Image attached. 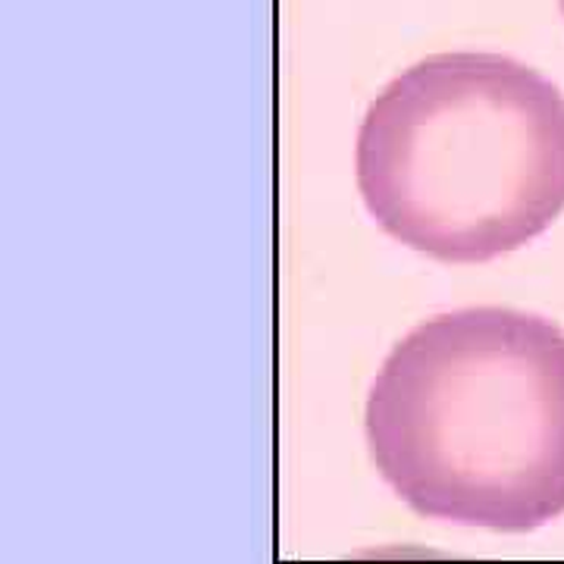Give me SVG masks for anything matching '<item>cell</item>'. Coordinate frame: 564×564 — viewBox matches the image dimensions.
Instances as JSON below:
<instances>
[{"label": "cell", "instance_id": "obj_1", "mask_svg": "<svg viewBox=\"0 0 564 564\" xmlns=\"http://www.w3.org/2000/svg\"><path fill=\"white\" fill-rule=\"evenodd\" d=\"M383 480L423 518L524 533L564 514V333L511 307L414 326L367 399Z\"/></svg>", "mask_w": 564, "mask_h": 564}, {"label": "cell", "instance_id": "obj_3", "mask_svg": "<svg viewBox=\"0 0 564 564\" xmlns=\"http://www.w3.org/2000/svg\"><path fill=\"white\" fill-rule=\"evenodd\" d=\"M558 3H562V13H564V0H558Z\"/></svg>", "mask_w": 564, "mask_h": 564}, {"label": "cell", "instance_id": "obj_2", "mask_svg": "<svg viewBox=\"0 0 564 564\" xmlns=\"http://www.w3.org/2000/svg\"><path fill=\"white\" fill-rule=\"evenodd\" d=\"M358 188L395 242L484 263L564 210V95L505 54H436L367 107Z\"/></svg>", "mask_w": 564, "mask_h": 564}]
</instances>
